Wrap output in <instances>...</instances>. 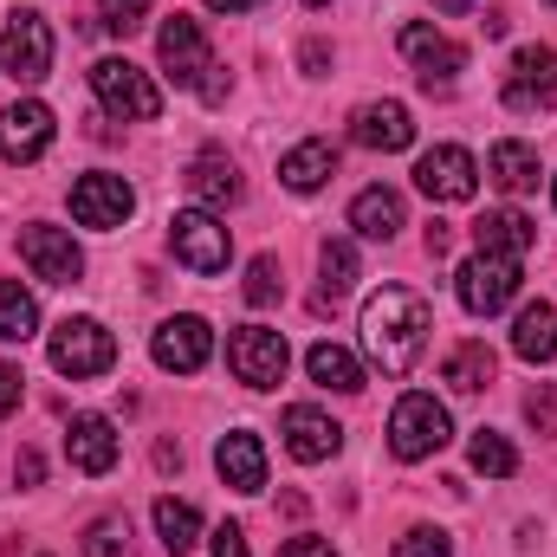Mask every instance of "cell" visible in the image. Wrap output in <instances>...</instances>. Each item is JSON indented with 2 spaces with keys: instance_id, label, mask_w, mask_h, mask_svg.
Wrapping results in <instances>:
<instances>
[{
  "instance_id": "1",
  "label": "cell",
  "mask_w": 557,
  "mask_h": 557,
  "mask_svg": "<svg viewBox=\"0 0 557 557\" xmlns=\"http://www.w3.org/2000/svg\"><path fill=\"white\" fill-rule=\"evenodd\" d=\"M428 331H434V311L428 298L409 292V285H383L370 292L363 305V350L383 363V376H409L428 350Z\"/></svg>"
},
{
  "instance_id": "2",
  "label": "cell",
  "mask_w": 557,
  "mask_h": 557,
  "mask_svg": "<svg viewBox=\"0 0 557 557\" xmlns=\"http://www.w3.org/2000/svg\"><path fill=\"white\" fill-rule=\"evenodd\" d=\"M156 52H162V72H169L182 91H201L208 104H221V98H227V78H221V65H214V52H208V33H201V20H188V13L162 20V33H156Z\"/></svg>"
},
{
  "instance_id": "3",
  "label": "cell",
  "mask_w": 557,
  "mask_h": 557,
  "mask_svg": "<svg viewBox=\"0 0 557 557\" xmlns=\"http://www.w3.org/2000/svg\"><path fill=\"white\" fill-rule=\"evenodd\" d=\"M169 247H175V260H182L188 273H201V278L227 273V260H234V234H227L221 214H208V208H182V214L169 221Z\"/></svg>"
},
{
  "instance_id": "4",
  "label": "cell",
  "mask_w": 557,
  "mask_h": 557,
  "mask_svg": "<svg viewBox=\"0 0 557 557\" xmlns=\"http://www.w3.org/2000/svg\"><path fill=\"white\" fill-rule=\"evenodd\" d=\"M91 91H98V104H104L111 117H124V124H156V117H162V91L149 85V72H137L131 59H98V65H91Z\"/></svg>"
},
{
  "instance_id": "5",
  "label": "cell",
  "mask_w": 557,
  "mask_h": 557,
  "mask_svg": "<svg viewBox=\"0 0 557 557\" xmlns=\"http://www.w3.org/2000/svg\"><path fill=\"white\" fill-rule=\"evenodd\" d=\"M0 72L13 85H39L52 72V26L33 7H13L7 13V26H0Z\"/></svg>"
},
{
  "instance_id": "6",
  "label": "cell",
  "mask_w": 557,
  "mask_h": 557,
  "mask_svg": "<svg viewBox=\"0 0 557 557\" xmlns=\"http://www.w3.org/2000/svg\"><path fill=\"white\" fill-rule=\"evenodd\" d=\"M111 363H117V337H111L98 318H65V324L52 331V370H59V376L91 383V376H104Z\"/></svg>"
},
{
  "instance_id": "7",
  "label": "cell",
  "mask_w": 557,
  "mask_h": 557,
  "mask_svg": "<svg viewBox=\"0 0 557 557\" xmlns=\"http://www.w3.org/2000/svg\"><path fill=\"white\" fill-rule=\"evenodd\" d=\"M447 434H454L447 409H441L434 396L409 389V396L396 403V416H389V454H396V460H428V454L447 447Z\"/></svg>"
},
{
  "instance_id": "8",
  "label": "cell",
  "mask_w": 557,
  "mask_h": 557,
  "mask_svg": "<svg viewBox=\"0 0 557 557\" xmlns=\"http://www.w3.org/2000/svg\"><path fill=\"white\" fill-rule=\"evenodd\" d=\"M519 278H525V260H506V253H473V260L454 273V292H460V305H467L473 318H493V311H506V305H512Z\"/></svg>"
},
{
  "instance_id": "9",
  "label": "cell",
  "mask_w": 557,
  "mask_h": 557,
  "mask_svg": "<svg viewBox=\"0 0 557 557\" xmlns=\"http://www.w3.org/2000/svg\"><path fill=\"white\" fill-rule=\"evenodd\" d=\"M285 363H292V350H285V337L267 331V324H240V331L227 337V370H234L247 389H278Z\"/></svg>"
},
{
  "instance_id": "10",
  "label": "cell",
  "mask_w": 557,
  "mask_h": 557,
  "mask_svg": "<svg viewBox=\"0 0 557 557\" xmlns=\"http://www.w3.org/2000/svg\"><path fill=\"white\" fill-rule=\"evenodd\" d=\"M131 208H137V188H131L124 175L91 169V175H78V182H72V221H78V227L111 234V227H124V221H131Z\"/></svg>"
},
{
  "instance_id": "11",
  "label": "cell",
  "mask_w": 557,
  "mask_h": 557,
  "mask_svg": "<svg viewBox=\"0 0 557 557\" xmlns=\"http://www.w3.org/2000/svg\"><path fill=\"white\" fill-rule=\"evenodd\" d=\"M403 59L416 65V78L428 91H454V78L467 72V46H454V39L434 33L428 20H409V26H403Z\"/></svg>"
},
{
  "instance_id": "12",
  "label": "cell",
  "mask_w": 557,
  "mask_h": 557,
  "mask_svg": "<svg viewBox=\"0 0 557 557\" xmlns=\"http://www.w3.org/2000/svg\"><path fill=\"white\" fill-rule=\"evenodd\" d=\"M208 350H214V331H208V318H195V311L162 318L156 337H149V357H156L169 376H195V370L208 363Z\"/></svg>"
},
{
  "instance_id": "13",
  "label": "cell",
  "mask_w": 557,
  "mask_h": 557,
  "mask_svg": "<svg viewBox=\"0 0 557 557\" xmlns=\"http://www.w3.org/2000/svg\"><path fill=\"white\" fill-rule=\"evenodd\" d=\"M20 260L33 267V278H46V285H78V278H85L78 240H72L65 227H46V221L20 227Z\"/></svg>"
},
{
  "instance_id": "14",
  "label": "cell",
  "mask_w": 557,
  "mask_h": 557,
  "mask_svg": "<svg viewBox=\"0 0 557 557\" xmlns=\"http://www.w3.org/2000/svg\"><path fill=\"white\" fill-rule=\"evenodd\" d=\"M416 188L428 201H473L480 195V162L460 149V143H441L416 162Z\"/></svg>"
},
{
  "instance_id": "15",
  "label": "cell",
  "mask_w": 557,
  "mask_h": 557,
  "mask_svg": "<svg viewBox=\"0 0 557 557\" xmlns=\"http://www.w3.org/2000/svg\"><path fill=\"white\" fill-rule=\"evenodd\" d=\"M557 98V52L552 46H519L512 72H506V111H552Z\"/></svg>"
},
{
  "instance_id": "16",
  "label": "cell",
  "mask_w": 557,
  "mask_h": 557,
  "mask_svg": "<svg viewBox=\"0 0 557 557\" xmlns=\"http://www.w3.org/2000/svg\"><path fill=\"white\" fill-rule=\"evenodd\" d=\"M52 111L39 104V98H20V104H7L0 111V156L7 162H39L46 149H52Z\"/></svg>"
},
{
  "instance_id": "17",
  "label": "cell",
  "mask_w": 557,
  "mask_h": 557,
  "mask_svg": "<svg viewBox=\"0 0 557 557\" xmlns=\"http://www.w3.org/2000/svg\"><path fill=\"white\" fill-rule=\"evenodd\" d=\"M350 137L363 143V149H383V156H396V149H409V143H416V117H409V104H396V98H376V104H357V117H350Z\"/></svg>"
},
{
  "instance_id": "18",
  "label": "cell",
  "mask_w": 557,
  "mask_h": 557,
  "mask_svg": "<svg viewBox=\"0 0 557 557\" xmlns=\"http://www.w3.org/2000/svg\"><path fill=\"white\" fill-rule=\"evenodd\" d=\"M117 428H111V416H72V428H65V460L78 467V473H111L117 467Z\"/></svg>"
},
{
  "instance_id": "19",
  "label": "cell",
  "mask_w": 557,
  "mask_h": 557,
  "mask_svg": "<svg viewBox=\"0 0 557 557\" xmlns=\"http://www.w3.org/2000/svg\"><path fill=\"white\" fill-rule=\"evenodd\" d=\"M278 434H285L292 460H305V467H311V460H331V454H337V441H344V428H337V421L324 416V409H305V403L278 416Z\"/></svg>"
},
{
  "instance_id": "20",
  "label": "cell",
  "mask_w": 557,
  "mask_h": 557,
  "mask_svg": "<svg viewBox=\"0 0 557 557\" xmlns=\"http://www.w3.org/2000/svg\"><path fill=\"white\" fill-rule=\"evenodd\" d=\"M214 467H221V480H227L234 493H260V486H267V447H260V434H247V428L221 434Z\"/></svg>"
},
{
  "instance_id": "21",
  "label": "cell",
  "mask_w": 557,
  "mask_h": 557,
  "mask_svg": "<svg viewBox=\"0 0 557 557\" xmlns=\"http://www.w3.org/2000/svg\"><path fill=\"white\" fill-rule=\"evenodd\" d=\"M473 240H480V253L525 260V253L539 247V227H532L519 208H493V214H480V221H473Z\"/></svg>"
},
{
  "instance_id": "22",
  "label": "cell",
  "mask_w": 557,
  "mask_h": 557,
  "mask_svg": "<svg viewBox=\"0 0 557 557\" xmlns=\"http://www.w3.org/2000/svg\"><path fill=\"white\" fill-rule=\"evenodd\" d=\"M188 195H195L201 208H234V201H240V169H234L221 149H201V156L188 162Z\"/></svg>"
},
{
  "instance_id": "23",
  "label": "cell",
  "mask_w": 557,
  "mask_h": 557,
  "mask_svg": "<svg viewBox=\"0 0 557 557\" xmlns=\"http://www.w3.org/2000/svg\"><path fill=\"white\" fill-rule=\"evenodd\" d=\"M350 227H357L363 240H396V234L409 227L403 195H396V188H363V195L350 201Z\"/></svg>"
},
{
  "instance_id": "24",
  "label": "cell",
  "mask_w": 557,
  "mask_h": 557,
  "mask_svg": "<svg viewBox=\"0 0 557 557\" xmlns=\"http://www.w3.org/2000/svg\"><path fill=\"white\" fill-rule=\"evenodd\" d=\"M331 175H337V149H331V143H298V149L278 156V182H285L292 195H311V188H324Z\"/></svg>"
},
{
  "instance_id": "25",
  "label": "cell",
  "mask_w": 557,
  "mask_h": 557,
  "mask_svg": "<svg viewBox=\"0 0 557 557\" xmlns=\"http://www.w3.org/2000/svg\"><path fill=\"white\" fill-rule=\"evenodd\" d=\"M512 350L525 357V363H552L557 357V305H525L519 318H512Z\"/></svg>"
},
{
  "instance_id": "26",
  "label": "cell",
  "mask_w": 557,
  "mask_h": 557,
  "mask_svg": "<svg viewBox=\"0 0 557 557\" xmlns=\"http://www.w3.org/2000/svg\"><path fill=\"white\" fill-rule=\"evenodd\" d=\"M305 370H311V383H318V389H337V396H357V389H363V363H357L344 344H331V337H324V344H311Z\"/></svg>"
},
{
  "instance_id": "27",
  "label": "cell",
  "mask_w": 557,
  "mask_h": 557,
  "mask_svg": "<svg viewBox=\"0 0 557 557\" xmlns=\"http://www.w3.org/2000/svg\"><path fill=\"white\" fill-rule=\"evenodd\" d=\"M486 175L506 188V195H525V188H539V149L532 143H493V156H486Z\"/></svg>"
},
{
  "instance_id": "28",
  "label": "cell",
  "mask_w": 557,
  "mask_h": 557,
  "mask_svg": "<svg viewBox=\"0 0 557 557\" xmlns=\"http://www.w3.org/2000/svg\"><path fill=\"white\" fill-rule=\"evenodd\" d=\"M493 370H499V357H493L480 337H467V344L447 357V370H441V376H447V389H460V396H480V389L493 383Z\"/></svg>"
},
{
  "instance_id": "29",
  "label": "cell",
  "mask_w": 557,
  "mask_h": 557,
  "mask_svg": "<svg viewBox=\"0 0 557 557\" xmlns=\"http://www.w3.org/2000/svg\"><path fill=\"white\" fill-rule=\"evenodd\" d=\"M318 273H324V292H318L311 305L331 311V305L357 285V247H350V240H324V247H318Z\"/></svg>"
},
{
  "instance_id": "30",
  "label": "cell",
  "mask_w": 557,
  "mask_h": 557,
  "mask_svg": "<svg viewBox=\"0 0 557 557\" xmlns=\"http://www.w3.org/2000/svg\"><path fill=\"white\" fill-rule=\"evenodd\" d=\"M33 331H39V298L20 278H0V337L7 344H26Z\"/></svg>"
},
{
  "instance_id": "31",
  "label": "cell",
  "mask_w": 557,
  "mask_h": 557,
  "mask_svg": "<svg viewBox=\"0 0 557 557\" xmlns=\"http://www.w3.org/2000/svg\"><path fill=\"white\" fill-rule=\"evenodd\" d=\"M156 532H162V552L169 557L195 552V539H201V512H195L188 499H156Z\"/></svg>"
},
{
  "instance_id": "32",
  "label": "cell",
  "mask_w": 557,
  "mask_h": 557,
  "mask_svg": "<svg viewBox=\"0 0 557 557\" xmlns=\"http://www.w3.org/2000/svg\"><path fill=\"white\" fill-rule=\"evenodd\" d=\"M467 460H473V473H486V480H512V473H519V447H512L506 434H493V428L473 434Z\"/></svg>"
},
{
  "instance_id": "33",
  "label": "cell",
  "mask_w": 557,
  "mask_h": 557,
  "mask_svg": "<svg viewBox=\"0 0 557 557\" xmlns=\"http://www.w3.org/2000/svg\"><path fill=\"white\" fill-rule=\"evenodd\" d=\"M85 557H131V519L124 512H104L85 525Z\"/></svg>"
},
{
  "instance_id": "34",
  "label": "cell",
  "mask_w": 557,
  "mask_h": 557,
  "mask_svg": "<svg viewBox=\"0 0 557 557\" xmlns=\"http://www.w3.org/2000/svg\"><path fill=\"white\" fill-rule=\"evenodd\" d=\"M396 557H454V539H447L441 525H409V532L396 539Z\"/></svg>"
},
{
  "instance_id": "35",
  "label": "cell",
  "mask_w": 557,
  "mask_h": 557,
  "mask_svg": "<svg viewBox=\"0 0 557 557\" xmlns=\"http://www.w3.org/2000/svg\"><path fill=\"white\" fill-rule=\"evenodd\" d=\"M149 7L156 0H98V20H104V33H137L149 20Z\"/></svg>"
},
{
  "instance_id": "36",
  "label": "cell",
  "mask_w": 557,
  "mask_h": 557,
  "mask_svg": "<svg viewBox=\"0 0 557 557\" xmlns=\"http://www.w3.org/2000/svg\"><path fill=\"white\" fill-rule=\"evenodd\" d=\"M278 285H285V278H278V260L273 253H260V260L247 267V305H273Z\"/></svg>"
},
{
  "instance_id": "37",
  "label": "cell",
  "mask_w": 557,
  "mask_h": 557,
  "mask_svg": "<svg viewBox=\"0 0 557 557\" xmlns=\"http://www.w3.org/2000/svg\"><path fill=\"white\" fill-rule=\"evenodd\" d=\"M525 416H532L539 434H557V389H532L525 396Z\"/></svg>"
},
{
  "instance_id": "38",
  "label": "cell",
  "mask_w": 557,
  "mask_h": 557,
  "mask_svg": "<svg viewBox=\"0 0 557 557\" xmlns=\"http://www.w3.org/2000/svg\"><path fill=\"white\" fill-rule=\"evenodd\" d=\"M20 396H26L20 363H0V416H13V409H20Z\"/></svg>"
},
{
  "instance_id": "39",
  "label": "cell",
  "mask_w": 557,
  "mask_h": 557,
  "mask_svg": "<svg viewBox=\"0 0 557 557\" xmlns=\"http://www.w3.org/2000/svg\"><path fill=\"white\" fill-rule=\"evenodd\" d=\"M214 557H247V532L240 525H221L214 532Z\"/></svg>"
},
{
  "instance_id": "40",
  "label": "cell",
  "mask_w": 557,
  "mask_h": 557,
  "mask_svg": "<svg viewBox=\"0 0 557 557\" xmlns=\"http://www.w3.org/2000/svg\"><path fill=\"white\" fill-rule=\"evenodd\" d=\"M39 473H46V460H39L33 447H20V460H13V480H20V486H39Z\"/></svg>"
},
{
  "instance_id": "41",
  "label": "cell",
  "mask_w": 557,
  "mask_h": 557,
  "mask_svg": "<svg viewBox=\"0 0 557 557\" xmlns=\"http://www.w3.org/2000/svg\"><path fill=\"white\" fill-rule=\"evenodd\" d=\"M421 247H428V253L441 260V253L454 247V227H447V221H428V234H421Z\"/></svg>"
},
{
  "instance_id": "42",
  "label": "cell",
  "mask_w": 557,
  "mask_h": 557,
  "mask_svg": "<svg viewBox=\"0 0 557 557\" xmlns=\"http://www.w3.org/2000/svg\"><path fill=\"white\" fill-rule=\"evenodd\" d=\"M278 557H337V552H331V539H292Z\"/></svg>"
},
{
  "instance_id": "43",
  "label": "cell",
  "mask_w": 557,
  "mask_h": 557,
  "mask_svg": "<svg viewBox=\"0 0 557 557\" xmlns=\"http://www.w3.org/2000/svg\"><path fill=\"white\" fill-rule=\"evenodd\" d=\"M324 65H331V46H324V39H311V46H305V72H324Z\"/></svg>"
},
{
  "instance_id": "44",
  "label": "cell",
  "mask_w": 557,
  "mask_h": 557,
  "mask_svg": "<svg viewBox=\"0 0 557 557\" xmlns=\"http://www.w3.org/2000/svg\"><path fill=\"white\" fill-rule=\"evenodd\" d=\"M214 13H247V7H260V0H208Z\"/></svg>"
},
{
  "instance_id": "45",
  "label": "cell",
  "mask_w": 557,
  "mask_h": 557,
  "mask_svg": "<svg viewBox=\"0 0 557 557\" xmlns=\"http://www.w3.org/2000/svg\"><path fill=\"white\" fill-rule=\"evenodd\" d=\"M473 0H434V13H467Z\"/></svg>"
},
{
  "instance_id": "46",
  "label": "cell",
  "mask_w": 557,
  "mask_h": 557,
  "mask_svg": "<svg viewBox=\"0 0 557 557\" xmlns=\"http://www.w3.org/2000/svg\"><path fill=\"white\" fill-rule=\"evenodd\" d=\"M305 7H331V0H305Z\"/></svg>"
},
{
  "instance_id": "47",
  "label": "cell",
  "mask_w": 557,
  "mask_h": 557,
  "mask_svg": "<svg viewBox=\"0 0 557 557\" xmlns=\"http://www.w3.org/2000/svg\"><path fill=\"white\" fill-rule=\"evenodd\" d=\"M552 7H557V0H552Z\"/></svg>"
},
{
  "instance_id": "48",
  "label": "cell",
  "mask_w": 557,
  "mask_h": 557,
  "mask_svg": "<svg viewBox=\"0 0 557 557\" xmlns=\"http://www.w3.org/2000/svg\"><path fill=\"white\" fill-rule=\"evenodd\" d=\"M552 188H557V182H552Z\"/></svg>"
}]
</instances>
